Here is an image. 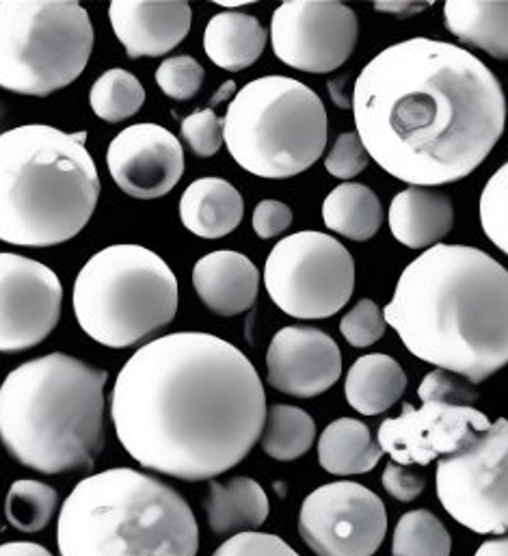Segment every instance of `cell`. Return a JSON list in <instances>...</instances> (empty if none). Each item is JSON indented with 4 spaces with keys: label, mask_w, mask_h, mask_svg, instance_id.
I'll return each instance as SVG.
<instances>
[{
    "label": "cell",
    "mask_w": 508,
    "mask_h": 556,
    "mask_svg": "<svg viewBox=\"0 0 508 556\" xmlns=\"http://www.w3.org/2000/svg\"><path fill=\"white\" fill-rule=\"evenodd\" d=\"M252 359L204 331H178L137 349L117 375L111 418L126 453L145 470L213 481L237 468L266 420Z\"/></svg>",
    "instance_id": "cell-1"
},
{
    "label": "cell",
    "mask_w": 508,
    "mask_h": 556,
    "mask_svg": "<svg viewBox=\"0 0 508 556\" xmlns=\"http://www.w3.org/2000/svg\"><path fill=\"white\" fill-rule=\"evenodd\" d=\"M351 109L370 161L409 187H442L477 172L507 126L498 76L461 46L411 37L361 72Z\"/></svg>",
    "instance_id": "cell-2"
},
{
    "label": "cell",
    "mask_w": 508,
    "mask_h": 556,
    "mask_svg": "<svg viewBox=\"0 0 508 556\" xmlns=\"http://www.w3.org/2000/svg\"><path fill=\"white\" fill-rule=\"evenodd\" d=\"M385 323L418 359L472 386L508 364V269L470 245H435L401 274Z\"/></svg>",
    "instance_id": "cell-3"
},
{
    "label": "cell",
    "mask_w": 508,
    "mask_h": 556,
    "mask_svg": "<svg viewBox=\"0 0 508 556\" xmlns=\"http://www.w3.org/2000/svg\"><path fill=\"white\" fill-rule=\"evenodd\" d=\"M109 372L50 353L13 368L0 386V442L41 475L85 470L102 455Z\"/></svg>",
    "instance_id": "cell-4"
},
{
    "label": "cell",
    "mask_w": 508,
    "mask_h": 556,
    "mask_svg": "<svg viewBox=\"0 0 508 556\" xmlns=\"http://www.w3.org/2000/svg\"><path fill=\"white\" fill-rule=\"evenodd\" d=\"M85 139L48 124L0 135V241L54 248L82 232L102 189Z\"/></svg>",
    "instance_id": "cell-5"
},
{
    "label": "cell",
    "mask_w": 508,
    "mask_h": 556,
    "mask_svg": "<svg viewBox=\"0 0 508 556\" xmlns=\"http://www.w3.org/2000/svg\"><path fill=\"white\" fill-rule=\"evenodd\" d=\"M61 556H198L200 527L167 483L111 468L82 479L56 522Z\"/></svg>",
    "instance_id": "cell-6"
},
{
    "label": "cell",
    "mask_w": 508,
    "mask_h": 556,
    "mask_svg": "<svg viewBox=\"0 0 508 556\" xmlns=\"http://www.w3.org/2000/svg\"><path fill=\"white\" fill-rule=\"evenodd\" d=\"M327 111L320 96L288 76L247 83L228 106L224 141L250 174L285 180L307 172L327 146Z\"/></svg>",
    "instance_id": "cell-7"
},
{
    "label": "cell",
    "mask_w": 508,
    "mask_h": 556,
    "mask_svg": "<svg viewBox=\"0 0 508 556\" xmlns=\"http://www.w3.org/2000/svg\"><path fill=\"white\" fill-rule=\"evenodd\" d=\"M72 303L80 329L91 340L128 349L174 323L178 279L152 250L111 245L80 269Z\"/></svg>",
    "instance_id": "cell-8"
},
{
    "label": "cell",
    "mask_w": 508,
    "mask_h": 556,
    "mask_svg": "<svg viewBox=\"0 0 508 556\" xmlns=\"http://www.w3.org/2000/svg\"><path fill=\"white\" fill-rule=\"evenodd\" d=\"M93 24L74 0H0V89L46 98L89 63Z\"/></svg>",
    "instance_id": "cell-9"
},
{
    "label": "cell",
    "mask_w": 508,
    "mask_h": 556,
    "mask_svg": "<svg viewBox=\"0 0 508 556\" xmlns=\"http://www.w3.org/2000/svg\"><path fill=\"white\" fill-rule=\"evenodd\" d=\"M264 286L283 314L322 320L351 301L355 263L338 239L325 232H296L281 239L268 254Z\"/></svg>",
    "instance_id": "cell-10"
},
{
    "label": "cell",
    "mask_w": 508,
    "mask_h": 556,
    "mask_svg": "<svg viewBox=\"0 0 508 556\" xmlns=\"http://www.w3.org/2000/svg\"><path fill=\"white\" fill-rule=\"evenodd\" d=\"M446 514L479 535H508V418H498L435 472Z\"/></svg>",
    "instance_id": "cell-11"
},
{
    "label": "cell",
    "mask_w": 508,
    "mask_h": 556,
    "mask_svg": "<svg viewBox=\"0 0 508 556\" xmlns=\"http://www.w3.org/2000/svg\"><path fill=\"white\" fill-rule=\"evenodd\" d=\"M299 535L316 556H372L388 535V511L359 483H327L303 501Z\"/></svg>",
    "instance_id": "cell-12"
},
{
    "label": "cell",
    "mask_w": 508,
    "mask_h": 556,
    "mask_svg": "<svg viewBox=\"0 0 508 556\" xmlns=\"http://www.w3.org/2000/svg\"><path fill=\"white\" fill-rule=\"evenodd\" d=\"M359 37L357 13L333 0H292L275 9L270 41L277 59L294 70L329 74L342 67Z\"/></svg>",
    "instance_id": "cell-13"
},
{
    "label": "cell",
    "mask_w": 508,
    "mask_h": 556,
    "mask_svg": "<svg viewBox=\"0 0 508 556\" xmlns=\"http://www.w3.org/2000/svg\"><path fill=\"white\" fill-rule=\"evenodd\" d=\"M490 427L492 420L477 407L424 399L420 409L405 403L398 418L383 420L377 440L394 464L429 466L435 459L457 453Z\"/></svg>",
    "instance_id": "cell-14"
},
{
    "label": "cell",
    "mask_w": 508,
    "mask_h": 556,
    "mask_svg": "<svg viewBox=\"0 0 508 556\" xmlns=\"http://www.w3.org/2000/svg\"><path fill=\"white\" fill-rule=\"evenodd\" d=\"M61 279L46 265L0 252V353L41 344L59 325Z\"/></svg>",
    "instance_id": "cell-15"
},
{
    "label": "cell",
    "mask_w": 508,
    "mask_h": 556,
    "mask_svg": "<svg viewBox=\"0 0 508 556\" xmlns=\"http://www.w3.org/2000/svg\"><path fill=\"white\" fill-rule=\"evenodd\" d=\"M109 174L135 200L167 195L185 174L182 143L158 124H135L122 130L106 152Z\"/></svg>",
    "instance_id": "cell-16"
},
{
    "label": "cell",
    "mask_w": 508,
    "mask_h": 556,
    "mask_svg": "<svg viewBox=\"0 0 508 556\" xmlns=\"http://www.w3.org/2000/svg\"><path fill=\"white\" fill-rule=\"evenodd\" d=\"M342 353L338 342L316 327H283L266 351L268 383L294 399H314L338 383Z\"/></svg>",
    "instance_id": "cell-17"
},
{
    "label": "cell",
    "mask_w": 508,
    "mask_h": 556,
    "mask_svg": "<svg viewBox=\"0 0 508 556\" xmlns=\"http://www.w3.org/2000/svg\"><path fill=\"white\" fill-rule=\"evenodd\" d=\"M109 17L130 59L163 56L189 35L193 9L189 2L115 0L109 7Z\"/></svg>",
    "instance_id": "cell-18"
},
{
    "label": "cell",
    "mask_w": 508,
    "mask_h": 556,
    "mask_svg": "<svg viewBox=\"0 0 508 556\" xmlns=\"http://www.w3.org/2000/svg\"><path fill=\"white\" fill-rule=\"evenodd\" d=\"M193 286L213 314L239 316L252 309L257 299L259 271L239 252H213L195 263Z\"/></svg>",
    "instance_id": "cell-19"
},
{
    "label": "cell",
    "mask_w": 508,
    "mask_h": 556,
    "mask_svg": "<svg viewBox=\"0 0 508 556\" xmlns=\"http://www.w3.org/2000/svg\"><path fill=\"white\" fill-rule=\"evenodd\" d=\"M388 222L401 245L427 252L450 235L455 211L448 195L429 187H409L392 200Z\"/></svg>",
    "instance_id": "cell-20"
},
{
    "label": "cell",
    "mask_w": 508,
    "mask_h": 556,
    "mask_svg": "<svg viewBox=\"0 0 508 556\" xmlns=\"http://www.w3.org/2000/svg\"><path fill=\"white\" fill-rule=\"evenodd\" d=\"M243 217V195L224 178H200L180 198V219L185 228L208 241L232 235Z\"/></svg>",
    "instance_id": "cell-21"
},
{
    "label": "cell",
    "mask_w": 508,
    "mask_h": 556,
    "mask_svg": "<svg viewBox=\"0 0 508 556\" xmlns=\"http://www.w3.org/2000/svg\"><path fill=\"white\" fill-rule=\"evenodd\" d=\"M206 516L211 531L219 538L255 533L268 518V496L250 477H234L226 483L211 481Z\"/></svg>",
    "instance_id": "cell-22"
},
{
    "label": "cell",
    "mask_w": 508,
    "mask_h": 556,
    "mask_svg": "<svg viewBox=\"0 0 508 556\" xmlns=\"http://www.w3.org/2000/svg\"><path fill=\"white\" fill-rule=\"evenodd\" d=\"M407 390V375L403 366L385 355L370 353L348 368L344 394L348 405L361 416H379L394 407Z\"/></svg>",
    "instance_id": "cell-23"
},
{
    "label": "cell",
    "mask_w": 508,
    "mask_h": 556,
    "mask_svg": "<svg viewBox=\"0 0 508 556\" xmlns=\"http://www.w3.org/2000/svg\"><path fill=\"white\" fill-rule=\"evenodd\" d=\"M266 30L259 20L243 11H221L211 17L204 33L208 59L228 72L254 65L266 48Z\"/></svg>",
    "instance_id": "cell-24"
},
{
    "label": "cell",
    "mask_w": 508,
    "mask_h": 556,
    "mask_svg": "<svg viewBox=\"0 0 508 556\" xmlns=\"http://www.w3.org/2000/svg\"><path fill=\"white\" fill-rule=\"evenodd\" d=\"M381 457L383 451L368 425L357 418H338L318 438V464L335 477L366 475Z\"/></svg>",
    "instance_id": "cell-25"
},
{
    "label": "cell",
    "mask_w": 508,
    "mask_h": 556,
    "mask_svg": "<svg viewBox=\"0 0 508 556\" xmlns=\"http://www.w3.org/2000/svg\"><path fill=\"white\" fill-rule=\"evenodd\" d=\"M448 30L463 43L508 61V2L450 0L444 4Z\"/></svg>",
    "instance_id": "cell-26"
},
{
    "label": "cell",
    "mask_w": 508,
    "mask_h": 556,
    "mask_svg": "<svg viewBox=\"0 0 508 556\" xmlns=\"http://www.w3.org/2000/svg\"><path fill=\"white\" fill-rule=\"evenodd\" d=\"M322 222L331 232L342 235L348 241L364 243L379 232L383 224V208L370 187L344 182L325 198Z\"/></svg>",
    "instance_id": "cell-27"
},
{
    "label": "cell",
    "mask_w": 508,
    "mask_h": 556,
    "mask_svg": "<svg viewBox=\"0 0 508 556\" xmlns=\"http://www.w3.org/2000/svg\"><path fill=\"white\" fill-rule=\"evenodd\" d=\"M316 440L314 418L294 405H270L259 435L262 451L277 462L303 457Z\"/></svg>",
    "instance_id": "cell-28"
},
{
    "label": "cell",
    "mask_w": 508,
    "mask_h": 556,
    "mask_svg": "<svg viewBox=\"0 0 508 556\" xmlns=\"http://www.w3.org/2000/svg\"><path fill=\"white\" fill-rule=\"evenodd\" d=\"M143 102L145 89L141 80L122 67L106 70L89 91L91 111L109 124H119L137 115Z\"/></svg>",
    "instance_id": "cell-29"
},
{
    "label": "cell",
    "mask_w": 508,
    "mask_h": 556,
    "mask_svg": "<svg viewBox=\"0 0 508 556\" xmlns=\"http://www.w3.org/2000/svg\"><path fill=\"white\" fill-rule=\"evenodd\" d=\"M56 507H59L56 490L33 479L15 481L9 488L4 498L7 522L20 533L43 531L50 525Z\"/></svg>",
    "instance_id": "cell-30"
},
{
    "label": "cell",
    "mask_w": 508,
    "mask_h": 556,
    "mask_svg": "<svg viewBox=\"0 0 508 556\" xmlns=\"http://www.w3.org/2000/svg\"><path fill=\"white\" fill-rule=\"evenodd\" d=\"M450 533L435 514L416 509L398 520L392 540V555L450 556Z\"/></svg>",
    "instance_id": "cell-31"
},
{
    "label": "cell",
    "mask_w": 508,
    "mask_h": 556,
    "mask_svg": "<svg viewBox=\"0 0 508 556\" xmlns=\"http://www.w3.org/2000/svg\"><path fill=\"white\" fill-rule=\"evenodd\" d=\"M479 213L485 237L508 256V161L485 185Z\"/></svg>",
    "instance_id": "cell-32"
},
{
    "label": "cell",
    "mask_w": 508,
    "mask_h": 556,
    "mask_svg": "<svg viewBox=\"0 0 508 556\" xmlns=\"http://www.w3.org/2000/svg\"><path fill=\"white\" fill-rule=\"evenodd\" d=\"M206 70L200 65L198 59L189 54L169 56L156 70V83L165 96L174 100H191L200 93L204 85Z\"/></svg>",
    "instance_id": "cell-33"
},
{
    "label": "cell",
    "mask_w": 508,
    "mask_h": 556,
    "mask_svg": "<svg viewBox=\"0 0 508 556\" xmlns=\"http://www.w3.org/2000/svg\"><path fill=\"white\" fill-rule=\"evenodd\" d=\"M385 327L388 323H385L383 309L372 299H361L340 320L342 336L355 349H366L377 344L385 336Z\"/></svg>",
    "instance_id": "cell-34"
},
{
    "label": "cell",
    "mask_w": 508,
    "mask_h": 556,
    "mask_svg": "<svg viewBox=\"0 0 508 556\" xmlns=\"http://www.w3.org/2000/svg\"><path fill=\"white\" fill-rule=\"evenodd\" d=\"M180 132H182V139L193 150V154L200 159L215 156L221 150V146L226 143L224 141V119H219V115L213 109L198 111V113L189 115L187 119H182Z\"/></svg>",
    "instance_id": "cell-35"
},
{
    "label": "cell",
    "mask_w": 508,
    "mask_h": 556,
    "mask_svg": "<svg viewBox=\"0 0 508 556\" xmlns=\"http://www.w3.org/2000/svg\"><path fill=\"white\" fill-rule=\"evenodd\" d=\"M368 165H370V154L366 152L357 132L340 135L325 159L327 172L338 180H351L359 176Z\"/></svg>",
    "instance_id": "cell-36"
},
{
    "label": "cell",
    "mask_w": 508,
    "mask_h": 556,
    "mask_svg": "<svg viewBox=\"0 0 508 556\" xmlns=\"http://www.w3.org/2000/svg\"><path fill=\"white\" fill-rule=\"evenodd\" d=\"M213 556H299V553L277 535L255 531L230 538Z\"/></svg>",
    "instance_id": "cell-37"
},
{
    "label": "cell",
    "mask_w": 508,
    "mask_h": 556,
    "mask_svg": "<svg viewBox=\"0 0 508 556\" xmlns=\"http://www.w3.org/2000/svg\"><path fill=\"white\" fill-rule=\"evenodd\" d=\"M459 375H453V372H446V370H433L429 372L420 388H418V396L424 401V399H440V401H450V403H459V405H470L474 407L472 403L477 401V394L463 386L459 379Z\"/></svg>",
    "instance_id": "cell-38"
},
{
    "label": "cell",
    "mask_w": 508,
    "mask_h": 556,
    "mask_svg": "<svg viewBox=\"0 0 508 556\" xmlns=\"http://www.w3.org/2000/svg\"><path fill=\"white\" fill-rule=\"evenodd\" d=\"M381 481H383L385 492L401 503L416 501L427 488V479L420 470H414L411 466H401L394 462H390L385 466Z\"/></svg>",
    "instance_id": "cell-39"
},
{
    "label": "cell",
    "mask_w": 508,
    "mask_h": 556,
    "mask_svg": "<svg viewBox=\"0 0 508 556\" xmlns=\"http://www.w3.org/2000/svg\"><path fill=\"white\" fill-rule=\"evenodd\" d=\"M292 226V211L283 202L262 200L254 211V230L259 239H272Z\"/></svg>",
    "instance_id": "cell-40"
},
{
    "label": "cell",
    "mask_w": 508,
    "mask_h": 556,
    "mask_svg": "<svg viewBox=\"0 0 508 556\" xmlns=\"http://www.w3.org/2000/svg\"><path fill=\"white\" fill-rule=\"evenodd\" d=\"M431 7H433V2H427V0H418V2H414V0H379V2H374V11L388 13V15L401 17V20L418 15Z\"/></svg>",
    "instance_id": "cell-41"
},
{
    "label": "cell",
    "mask_w": 508,
    "mask_h": 556,
    "mask_svg": "<svg viewBox=\"0 0 508 556\" xmlns=\"http://www.w3.org/2000/svg\"><path fill=\"white\" fill-rule=\"evenodd\" d=\"M0 556H52L43 546L30 544V542H13V544H2L0 546Z\"/></svg>",
    "instance_id": "cell-42"
},
{
    "label": "cell",
    "mask_w": 508,
    "mask_h": 556,
    "mask_svg": "<svg viewBox=\"0 0 508 556\" xmlns=\"http://www.w3.org/2000/svg\"><path fill=\"white\" fill-rule=\"evenodd\" d=\"M474 556H508V535L485 542Z\"/></svg>",
    "instance_id": "cell-43"
},
{
    "label": "cell",
    "mask_w": 508,
    "mask_h": 556,
    "mask_svg": "<svg viewBox=\"0 0 508 556\" xmlns=\"http://www.w3.org/2000/svg\"><path fill=\"white\" fill-rule=\"evenodd\" d=\"M252 0H217V4H221V7H226L228 11H234V9H239V7H243V4H250Z\"/></svg>",
    "instance_id": "cell-44"
},
{
    "label": "cell",
    "mask_w": 508,
    "mask_h": 556,
    "mask_svg": "<svg viewBox=\"0 0 508 556\" xmlns=\"http://www.w3.org/2000/svg\"><path fill=\"white\" fill-rule=\"evenodd\" d=\"M2 117H4V106H2V102H0V122H2Z\"/></svg>",
    "instance_id": "cell-45"
}]
</instances>
